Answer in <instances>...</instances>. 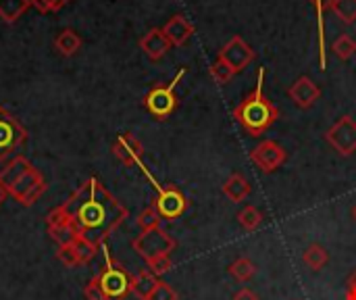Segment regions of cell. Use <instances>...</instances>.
<instances>
[{
    "label": "cell",
    "mask_w": 356,
    "mask_h": 300,
    "mask_svg": "<svg viewBox=\"0 0 356 300\" xmlns=\"http://www.w3.org/2000/svg\"><path fill=\"white\" fill-rule=\"evenodd\" d=\"M63 207L75 230L96 246H102L129 217L127 207L98 177L83 180Z\"/></svg>",
    "instance_id": "obj_1"
},
{
    "label": "cell",
    "mask_w": 356,
    "mask_h": 300,
    "mask_svg": "<svg viewBox=\"0 0 356 300\" xmlns=\"http://www.w3.org/2000/svg\"><path fill=\"white\" fill-rule=\"evenodd\" d=\"M263 84H265V69L261 67L257 77V88L234 109L236 123H240V127L252 138L263 136L280 119V109L265 96Z\"/></svg>",
    "instance_id": "obj_2"
},
{
    "label": "cell",
    "mask_w": 356,
    "mask_h": 300,
    "mask_svg": "<svg viewBox=\"0 0 356 300\" xmlns=\"http://www.w3.org/2000/svg\"><path fill=\"white\" fill-rule=\"evenodd\" d=\"M100 251L104 257V265L96 274V280H98L104 297H106V300H125L131 294L134 276L117 259H113L111 251L104 244L100 246Z\"/></svg>",
    "instance_id": "obj_3"
},
{
    "label": "cell",
    "mask_w": 356,
    "mask_h": 300,
    "mask_svg": "<svg viewBox=\"0 0 356 300\" xmlns=\"http://www.w3.org/2000/svg\"><path fill=\"white\" fill-rule=\"evenodd\" d=\"M140 169L144 171V175H146V180L152 184V188H154V192H156V196H154V200H152V207L156 209V213L161 215V219H165V221H175V219H179L186 211H188V198H186V194L177 188V186H173V184H159L154 177H152V173L140 163Z\"/></svg>",
    "instance_id": "obj_4"
},
{
    "label": "cell",
    "mask_w": 356,
    "mask_h": 300,
    "mask_svg": "<svg viewBox=\"0 0 356 300\" xmlns=\"http://www.w3.org/2000/svg\"><path fill=\"white\" fill-rule=\"evenodd\" d=\"M184 75H186V69H179L177 75L173 77V81H169V84H156V86H152V88L148 90V94L144 96L142 104H144V109H146L156 121H165V119H169V117L175 113V109H177V104H179V100H177V96H175V86L181 81Z\"/></svg>",
    "instance_id": "obj_5"
},
{
    "label": "cell",
    "mask_w": 356,
    "mask_h": 300,
    "mask_svg": "<svg viewBox=\"0 0 356 300\" xmlns=\"http://www.w3.org/2000/svg\"><path fill=\"white\" fill-rule=\"evenodd\" d=\"M177 242L173 236H169V232H165L163 228H154V230H146L140 236H136L131 240V248L144 259H156L163 255H171L175 251Z\"/></svg>",
    "instance_id": "obj_6"
},
{
    "label": "cell",
    "mask_w": 356,
    "mask_h": 300,
    "mask_svg": "<svg viewBox=\"0 0 356 300\" xmlns=\"http://www.w3.org/2000/svg\"><path fill=\"white\" fill-rule=\"evenodd\" d=\"M27 142V129L4 106H0V161L8 159Z\"/></svg>",
    "instance_id": "obj_7"
},
{
    "label": "cell",
    "mask_w": 356,
    "mask_h": 300,
    "mask_svg": "<svg viewBox=\"0 0 356 300\" xmlns=\"http://www.w3.org/2000/svg\"><path fill=\"white\" fill-rule=\"evenodd\" d=\"M325 142L340 155V157H353L356 152V121L350 115L340 117L327 132Z\"/></svg>",
    "instance_id": "obj_8"
},
{
    "label": "cell",
    "mask_w": 356,
    "mask_h": 300,
    "mask_svg": "<svg viewBox=\"0 0 356 300\" xmlns=\"http://www.w3.org/2000/svg\"><path fill=\"white\" fill-rule=\"evenodd\" d=\"M254 56H257V52L252 50V46L244 38H240V35H234L217 52V61L225 63L234 73H240L242 69H246L254 61Z\"/></svg>",
    "instance_id": "obj_9"
},
{
    "label": "cell",
    "mask_w": 356,
    "mask_h": 300,
    "mask_svg": "<svg viewBox=\"0 0 356 300\" xmlns=\"http://www.w3.org/2000/svg\"><path fill=\"white\" fill-rule=\"evenodd\" d=\"M250 161L263 171V173H273L277 171L286 161H288V152L282 144H277L275 140H263L261 144H257L250 150Z\"/></svg>",
    "instance_id": "obj_10"
},
{
    "label": "cell",
    "mask_w": 356,
    "mask_h": 300,
    "mask_svg": "<svg viewBox=\"0 0 356 300\" xmlns=\"http://www.w3.org/2000/svg\"><path fill=\"white\" fill-rule=\"evenodd\" d=\"M113 157L131 167V165H140L142 157H144V144L134 136V134H121L115 142H113Z\"/></svg>",
    "instance_id": "obj_11"
},
{
    "label": "cell",
    "mask_w": 356,
    "mask_h": 300,
    "mask_svg": "<svg viewBox=\"0 0 356 300\" xmlns=\"http://www.w3.org/2000/svg\"><path fill=\"white\" fill-rule=\"evenodd\" d=\"M288 96L294 100V104L298 109H311L321 98V88L311 77L302 75L288 88Z\"/></svg>",
    "instance_id": "obj_12"
},
{
    "label": "cell",
    "mask_w": 356,
    "mask_h": 300,
    "mask_svg": "<svg viewBox=\"0 0 356 300\" xmlns=\"http://www.w3.org/2000/svg\"><path fill=\"white\" fill-rule=\"evenodd\" d=\"M140 48L150 61H161L171 50V42L167 40L163 27H152L140 38Z\"/></svg>",
    "instance_id": "obj_13"
},
{
    "label": "cell",
    "mask_w": 356,
    "mask_h": 300,
    "mask_svg": "<svg viewBox=\"0 0 356 300\" xmlns=\"http://www.w3.org/2000/svg\"><path fill=\"white\" fill-rule=\"evenodd\" d=\"M163 31L167 35V40L171 42V46H184L192 35H194V25L184 17V15H173L165 25Z\"/></svg>",
    "instance_id": "obj_14"
},
{
    "label": "cell",
    "mask_w": 356,
    "mask_h": 300,
    "mask_svg": "<svg viewBox=\"0 0 356 300\" xmlns=\"http://www.w3.org/2000/svg\"><path fill=\"white\" fill-rule=\"evenodd\" d=\"M29 169H33V165L29 163V159L27 157H23V155H15L2 169H0V184L6 188V190H10Z\"/></svg>",
    "instance_id": "obj_15"
},
{
    "label": "cell",
    "mask_w": 356,
    "mask_h": 300,
    "mask_svg": "<svg viewBox=\"0 0 356 300\" xmlns=\"http://www.w3.org/2000/svg\"><path fill=\"white\" fill-rule=\"evenodd\" d=\"M221 190H223V194L227 196L229 203L240 205V203H244V200L250 196L252 186H250V182H248L242 173H232V175L223 182Z\"/></svg>",
    "instance_id": "obj_16"
},
{
    "label": "cell",
    "mask_w": 356,
    "mask_h": 300,
    "mask_svg": "<svg viewBox=\"0 0 356 300\" xmlns=\"http://www.w3.org/2000/svg\"><path fill=\"white\" fill-rule=\"evenodd\" d=\"M311 6L315 8L317 15V35H319V67L321 71H325L327 67V52H325V10L332 8L334 0H309Z\"/></svg>",
    "instance_id": "obj_17"
},
{
    "label": "cell",
    "mask_w": 356,
    "mask_h": 300,
    "mask_svg": "<svg viewBox=\"0 0 356 300\" xmlns=\"http://www.w3.org/2000/svg\"><path fill=\"white\" fill-rule=\"evenodd\" d=\"M159 284V278L150 271V269H142L134 276V284H131V294L138 300H148L150 294L154 292Z\"/></svg>",
    "instance_id": "obj_18"
},
{
    "label": "cell",
    "mask_w": 356,
    "mask_h": 300,
    "mask_svg": "<svg viewBox=\"0 0 356 300\" xmlns=\"http://www.w3.org/2000/svg\"><path fill=\"white\" fill-rule=\"evenodd\" d=\"M54 48H56V52L58 54H63V56H73V54H77L79 52V48H81V38H79V33L75 31V29H63V31H58L56 33V38H54Z\"/></svg>",
    "instance_id": "obj_19"
},
{
    "label": "cell",
    "mask_w": 356,
    "mask_h": 300,
    "mask_svg": "<svg viewBox=\"0 0 356 300\" xmlns=\"http://www.w3.org/2000/svg\"><path fill=\"white\" fill-rule=\"evenodd\" d=\"M42 182H44L42 171L33 167V169H29V171H27V173H25V175H23V177H21V180H19L10 190H8V196H13V198L19 203V200H21L29 190H33V188H35L38 184H42Z\"/></svg>",
    "instance_id": "obj_20"
},
{
    "label": "cell",
    "mask_w": 356,
    "mask_h": 300,
    "mask_svg": "<svg viewBox=\"0 0 356 300\" xmlns=\"http://www.w3.org/2000/svg\"><path fill=\"white\" fill-rule=\"evenodd\" d=\"M302 261H305V265H307L311 271H321V269L330 263V253H327L325 246L313 242V244H309L307 251L302 253Z\"/></svg>",
    "instance_id": "obj_21"
},
{
    "label": "cell",
    "mask_w": 356,
    "mask_h": 300,
    "mask_svg": "<svg viewBox=\"0 0 356 300\" xmlns=\"http://www.w3.org/2000/svg\"><path fill=\"white\" fill-rule=\"evenodd\" d=\"M227 274H229L236 282L244 284V282H250V280L257 276V265H254V261H252L250 257H240V259H236V261L227 267Z\"/></svg>",
    "instance_id": "obj_22"
},
{
    "label": "cell",
    "mask_w": 356,
    "mask_h": 300,
    "mask_svg": "<svg viewBox=\"0 0 356 300\" xmlns=\"http://www.w3.org/2000/svg\"><path fill=\"white\" fill-rule=\"evenodd\" d=\"M29 6L31 0H0V19L6 23H15Z\"/></svg>",
    "instance_id": "obj_23"
},
{
    "label": "cell",
    "mask_w": 356,
    "mask_h": 300,
    "mask_svg": "<svg viewBox=\"0 0 356 300\" xmlns=\"http://www.w3.org/2000/svg\"><path fill=\"white\" fill-rule=\"evenodd\" d=\"M236 219H238V223L246 230V232H257L259 228H261V223H263V213L257 209V207H252V205H246L238 215H236Z\"/></svg>",
    "instance_id": "obj_24"
},
{
    "label": "cell",
    "mask_w": 356,
    "mask_h": 300,
    "mask_svg": "<svg viewBox=\"0 0 356 300\" xmlns=\"http://www.w3.org/2000/svg\"><path fill=\"white\" fill-rule=\"evenodd\" d=\"M332 52L340 58V61H350L356 54V40L348 33H342L334 40L332 44Z\"/></svg>",
    "instance_id": "obj_25"
},
{
    "label": "cell",
    "mask_w": 356,
    "mask_h": 300,
    "mask_svg": "<svg viewBox=\"0 0 356 300\" xmlns=\"http://www.w3.org/2000/svg\"><path fill=\"white\" fill-rule=\"evenodd\" d=\"M50 238L58 244V246H67V244H73L75 238L79 236V232L75 230V226L71 221L63 223V226H56V228H50L48 230Z\"/></svg>",
    "instance_id": "obj_26"
},
{
    "label": "cell",
    "mask_w": 356,
    "mask_h": 300,
    "mask_svg": "<svg viewBox=\"0 0 356 300\" xmlns=\"http://www.w3.org/2000/svg\"><path fill=\"white\" fill-rule=\"evenodd\" d=\"M73 248H75V253H77L79 265H86V263H90V261L96 257V253H98L100 246H96L92 240H88L86 236L79 234V236L75 238V242H73Z\"/></svg>",
    "instance_id": "obj_27"
},
{
    "label": "cell",
    "mask_w": 356,
    "mask_h": 300,
    "mask_svg": "<svg viewBox=\"0 0 356 300\" xmlns=\"http://www.w3.org/2000/svg\"><path fill=\"white\" fill-rule=\"evenodd\" d=\"M332 10L346 25H353L356 21V0H334Z\"/></svg>",
    "instance_id": "obj_28"
},
{
    "label": "cell",
    "mask_w": 356,
    "mask_h": 300,
    "mask_svg": "<svg viewBox=\"0 0 356 300\" xmlns=\"http://www.w3.org/2000/svg\"><path fill=\"white\" fill-rule=\"evenodd\" d=\"M161 215L156 213V209L150 205V207H146L138 217H136V223H138V228L142 230V232H146V230H154V228H161Z\"/></svg>",
    "instance_id": "obj_29"
},
{
    "label": "cell",
    "mask_w": 356,
    "mask_h": 300,
    "mask_svg": "<svg viewBox=\"0 0 356 300\" xmlns=\"http://www.w3.org/2000/svg\"><path fill=\"white\" fill-rule=\"evenodd\" d=\"M209 73H211V77L219 84V86H225L236 73L225 65V63H221V61H215L211 67H209Z\"/></svg>",
    "instance_id": "obj_30"
},
{
    "label": "cell",
    "mask_w": 356,
    "mask_h": 300,
    "mask_svg": "<svg viewBox=\"0 0 356 300\" xmlns=\"http://www.w3.org/2000/svg\"><path fill=\"white\" fill-rule=\"evenodd\" d=\"M146 265H148V269H150L156 278H161V276H165V274H169V271L173 269L171 255H163V257L150 259V261H146Z\"/></svg>",
    "instance_id": "obj_31"
},
{
    "label": "cell",
    "mask_w": 356,
    "mask_h": 300,
    "mask_svg": "<svg viewBox=\"0 0 356 300\" xmlns=\"http://www.w3.org/2000/svg\"><path fill=\"white\" fill-rule=\"evenodd\" d=\"M56 259H58L65 267H69V269H73V267H77V265H79V259H77V253H75L73 244L58 246V251H56Z\"/></svg>",
    "instance_id": "obj_32"
},
{
    "label": "cell",
    "mask_w": 356,
    "mask_h": 300,
    "mask_svg": "<svg viewBox=\"0 0 356 300\" xmlns=\"http://www.w3.org/2000/svg\"><path fill=\"white\" fill-rule=\"evenodd\" d=\"M148 300H179V294L175 292V288H173L171 284H167V282L159 280V284H156L154 292L150 294V299Z\"/></svg>",
    "instance_id": "obj_33"
},
{
    "label": "cell",
    "mask_w": 356,
    "mask_h": 300,
    "mask_svg": "<svg viewBox=\"0 0 356 300\" xmlns=\"http://www.w3.org/2000/svg\"><path fill=\"white\" fill-rule=\"evenodd\" d=\"M67 221H71V219H69V215H67V211H65L63 205L54 207V209L46 215V228H48V230H50V228H56V226H63V223H67Z\"/></svg>",
    "instance_id": "obj_34"
},
{
    "label": "cell",
    "mask_w": 356,
    "mask_h": 300,
    "mask_svg": "<svg viewBox=\"0 0 356 300\" xmlns=\"http://www.w3.org/2000/svg\"><path fill=\"white\" fill-rule=\"evenodd\" d=\"M83 297H86V300H106L104 292H102V288H100V284H98V280H96V276L86 284V288H83Z\"/></svg>",
    "instance_id": "obj_35"
},
{
    "label": "cell",
    "mask_w": 356,
    "mask_h": 300,
    "mask_svg": "<svg viewBox=\"0 0 356 300\" xmlns=\"http://www.w3.org/2000/svg\"><path fill=\"white\" fill-rule=\"evenodd\" d=\"M44 192H46V182H42V184H38L33 190H29V192H27L19 203H21L23 207H31L33 203H38V200L42 198V194H44Z\"/></svg>",
    "instance_id": "obj_36"
},
{
    "label": "cell",
    "mask_w": 356,
    "mask_h": 300,
    "mask_svg": "<svg viewBox=\"0 0 356 300\" xmlns=\"http://www.w3.org/2000/svg\"><path fill=\"white\" fill-rule=\"evenodd\" d=\"M346 300H356V269L346 282Z\"/></svg>",
    "instance_id": "obj_37"
},
{
    "label": "cell",
    "mask_w": 356,
    "mask_h": 300,
    "mask_svg": "<svg viewBox=\"0 0 356 300\" xmlns=\"http://www.w3.org/2000/svg\"><path fill=\"white\" fill-rule=\"evenodd\" d=\"M234 300H259V294L252 292L250 288H240V290L234 294Z\"/></svg>",
    "instance_id": "obj_38"
},
{
    "label": "cell",
    "mask_w": 356,
    "mask_h": 300,
    "mask_svg": "<svg viewBox=\"0 0 356 300\" xmlns=\"http://www.w3.org/2000/svg\"><path fill=\"white\" fill-rule=\"evenodd\" d=\"M31 6H33V8H38L40 13H54V10H52L50 0H31Z\"/></svg>",
    "instance_id": "obj_39"
},
{
    "label": "cell",
    "mask_w": 356,
    "mask_h": 300,
    "mask_svg": "<svg viewBox=\"0 0 356 300\" xmlns=\"http://www.w3.org/2000/svg\"><path fill=\"white\" fill-rule=\"evenodd\" d=\"M69 0H50V4H52V10H60L65 4H67Z\"/></svg>",
    "instance_id": "obj_40"
},
{
    "label": "cell",
    "mask_w": 356,
    "mask_h": 300,
    "mask_svg": "<svg viewBox=\"0 0 356 300\" xmlns=\"http://www.w3.org/2000/svg\"><path fill=\"white\" fill-rule=\"evenodd\" d=\"M6 196H8V190H6V188H4V186L0 184V205H2L4 200H6Z\"/></svg>",
    "instance_id": "obj_41"
},
{
    "label": "cell",
    "mask_w": 356,
    "mask_h": 300,
    "mask_svg": "<svg viewBox=\"0 0 356 300\" xmlns=\"http://www.w3.org/2000/svg\"><path fill=\"white\" fill-rule=\"evenodd\" d=\"M353 219H355V221H356V205H355V207H353Z\"/></svg>",
    "instance_id": "obj_42"
}]
</instances>
